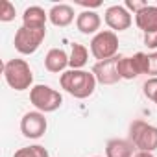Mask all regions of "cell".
Segmentation results:
<instances>
[{"instance_id": "d4e9b609", "label": "cell", "mask_w": 157, "mask_h": 157, "mask_svg": "<svg viewBox=\"0 0 157 157\" xmlns=\"http://www.w3.org/2000/svg\"><path fill=\"white\" fill-rule=\"evenodd\" d=\"M94 157H100V155H94Z\"/></svg>"}, {"instance_id": "6da1fadb", "label": "cell", "mask_w": 157, "mask_h": 157, "mask_svg": "<svg viewBox=\"0 0 157 157\" xmlns=\"http://www.w3.org/2000/svg\"><path fill=\"white\" fill-rule=\"evenodd\" d=\"M96 78L93 72L87 70H65L59 76V85L65 93H68L70 96L78 98V100H85L89 98L94 89H96Z\"/></svg>"}, {"instance_id": "d6986e66", "label": "cell", "mask_w": 157, "mask_h": 157, "mask_svg": "<svg viewBox=\"0 0 157 157\" xmlns=\"http://www.w3.org/2000/svg\"><path fill=\"white\" fill-rule=\"evenodd\" d=\"M15 6L10 2V0H2L0 2V22H11L15 21Z\"/></svg>"}, {"instance_id": "7c38bea8", "label": "cell", "mask_w": 157, "mask_h": 157, "mask_svg": "<svg viewBox=\"0 0 157 157\" xmlns=\"http://www.w3.org/2000/svg\"><path fill=\"white\" fill-rule=\"evenodd\" d=\"M102 26V17L96 11L91 10H83L82 13H78L76 17V28L80 30L83 35H91V33H98Z\"/></svg>"}, {"instance_id": "e0dca14e", "label": "cell", "mask_w": 157, "mask_h": 157, "mask_svg": "<svg viewBox=\"0 0 157 157\" xmlns=\"http://www.w3.org/2000/svg\"><path fill=\"white\" fill-rule=\"evenodd\" d=\"M87 59H89L87 46H83L80 43H74L72 50H70V56H68V68H72V70H83V67L87 65Z\"/></svg>"}, {"instance_id": "8992f818", "label": "cell", "mask_w": 157, "mask_h": 157, "mask_svg": "<svg viewBox=\"0 0 157 157\" xmlns=\"http://www.w3.org/2000/svg\"><path fill=\"white\" fill-rule=\"evenodd\" d=\"M91 54L98 61H105L118 56V35L111 30H100L91 39Z\"/></svg>"}, {"instance_id": "9c48e42d", "label": "cell", "mask_w": 157, "mask_h": 157, "mask_svg": "<svg viewBox=\"0 0 157 157\" xmlns=\"http://www.w3.org/2000/svg\"><path fill=\"white\" fill-rule=\"evenodd\" d=\"M48 122L44 113L41 111H28L21 118V133L26 139H41L46 133Z\"/></svg>"}, {"instance_id": "5b68a950", "label": "cell", "mask_w": 157, "mask_h": 157, "mask_svg": "<svg viewBox=\"0 0 157 157\" xmlns=\"http://www.w3.org/2000/svg\"><path fill=\"white\" fill-rule=\"evenodd\" d=\"M46 37V28H26V26H21L17 32H15V39H13V44H15V50L22 56H32L39 50V46L43 44Z\"/></svg>"}, {"instance_id": "ac0fdd59", "label": "cell", "mask_w": 157, "mask_h": 157, "mask_svg": "<svg viewBox=\"0 0 157 157\" xmlns=\"http://www.w3.org/2000/svg\"><path fill=\"white\" fill-rule=\"evenodd\" d=\"M13 157H50L48 150L41 144H32V146H26V148H21L15 151Z\"/></svg>"}, {"instance_id": "3957f363", "label": "cell", "mask_w": 157, "mask_h": 157, "mask_svg": "<svg viewBox=\"0 0 157 157\" xmlns=\"http://www.w3.org/2000/svg\"><path fill=\"white\" fill-rule=\"evenodd\" d=\"M129 140L139 151L153 153L157 150V126L144 120H133L129 124Z\"/></svg>"}, {"instance_id": "8fae6325", "label": "cell", "mask_w": 157, "mask_h": 157, "mask_svg": "<svg viewBox=\"0 0 157 157\" xmlns=\"http://www.w3.org/2000/svg\"><path fill=\"white\" fill-rule=\"evenodd\" d=\"M78 15L74 13V8L68 4H54L48 11V21L57 28H67L74 22Z\"/></svg>"}, {"instance_id": "603a6c76", "label": "cell", "mask_w": 157, "mask_h": 157, "mask_svg": "<svg viewBox=\"0 0 157 157\" xmlns=\"http://www.w3.org/2000/svg\"><path fill=\"white\" fill-rule=\"evenodd\" d=\"M144 44L151 50H157V32H150L144 33Z\"/></svg>"}, {"instance_id": "5bb4252c", "label": "cell", "mask_w": 157, "mask_h": 157, "mask_svg": "<svg viewBox=\"0 0 157 157\" xmlns=\"http://www.w3.org/2000/svg\"><path fill=\"white\" fill-rule=\"evenodd\" d=\"M135 150L129 139H111L105 144V157H133Z\"/></svg>"}, {"instance_id": "ffe728a7", "label": "cell", "mask_w": 157, "mask_h": 157, "mask_svg": "<svg viewBox=\"0 0 157 157\" xmlns=\"http://www.w3.org/2000/svg\"><path fill=\"white\" fill-rule=\"evenodd\" d=\"M142 93L148 100H151L157 105V78H148L142 85Z\"/></svg>"}, {"instance_id": "52a82bcc", "label": "cell", "mask_w": 157, "mask_h": 157, "mask_svg": "<svg viewBox=\"0 0 157 157\" xmlns=\"http://www.w3.org/2000/svg\"><path fill=\"white\" fill-rule=\"evenodd\" d=\"M118 72L122 80H135L140 74H148V54L137 52L133 56H122Z\"/></svg>"}, {"instance_id": "2e32d148", "label": "cell", "mask_w": 157, "mask_h": 157, "mask_svg": "<svg viewBox=\"0 0 157 157\" xmlns=\"http://www.w3.org/2000/svg\"><path fill=\"white\" fill-rule=\"evenodd\" d=\"M48 13L41 6H30L22 13V26L26 28H46Z\"/></svg>"}, {"instance_id": "ba28073f", "label": "cell", "mask_w": 157, "mask_h": 157, "mask_svg": "<svg viewBox=\"0 0 157 157\" xmlns=\"http://www.w3.org/2000/svg\"><path fill=\"white\" fill-rule=\"evenodd\" d=\"M120 57L122 56H115L111 59H105V61H96V65L93 67V74L96 78V82L100 85H115L118 83L122 78H120V72H118V63H120Z\"/></svg>"}, {"instance_id": "44dd1931", "label": "cell", "mask_w": 157, "mask_h": 157, "mask_svg": "<svg viewBox=\"0 0 157 157\" xmlns=\"http://www.w3.org/2000/svg\"><path fill=\"white\" fill-rule=\"evenodd\" d=\"M146 6H148L146 2H139V0H126V2H124V8H126L129 13H133V15L140 13Z\"/></svg>"}, {"instance_id": "9a60e30c", "label": "cell", "mask_w": 157, "mask_h": 157, "mask_svg": "<svg viewBox=\"0 0 157 157\" xmlns=\"http://www.w3.org/2000/svg\"><path fill=\"white\" fill-rule=\"evenodd\" d=\"M135 24L142 33L157 32V6H146L140 13H137Z\"/></svg>"}, {"instance_id": "4fadbf2b", "label": "cell", "mask_w": 157, "mask_h": 157, "mask_svg": "<svg viewBox=\"0 0 157 157\" xmlns=\"http://www.w3.org/2000/svg\"><path fill=\"white\" fill-rule=\"evenodd\" d=\"M68 67V54L63 48H50L44 56V68L52 74H63Z\"/></svg>"}, {"instance_id": "30bf717a", "label": "cell", "mask_w": 157, "mask_h": 157, "mask_svg": "<svg viewBox=\"0 0 157 157\" xmlns=\"http://www.w3.org/2000/svg\"><path fill=\"white\" fill-rule=\"evenodd\" d=\"M104 21L105 24L111 28V32H126L131 24H133V17L131 13L120 6V4H115V6H109L104 13Z\"/></svg>"}, {"instance_id": "277c9868", "label": "cell", "mask_w": 157, "mask_h": 157, "mask_svg": "<svg viewBox=\"0 0 157 157\" xmlns=\"http://www.w3.org/2000/svg\"><path fill=\"white\" fill-rule=\"evenodd\" d=\"M30 102L41 113H54L63 105V96L59 91L52 89L50 85H33L30 89Z\"/></svg>"}, {"instance_id": "7a4b0ae2", "label": "cell", "mask_w": 157, "mask_h": 157, "mask_svg": "<svg viewBox=\"0 0 157 157\" xmlns=\"http://www.w3.org/2000/svg\"><path fill=\"white\" fill-rule=\"evenodd\" d=\"M4 80L13 91H26L33 87V72L26 59H10L4 63Z\"/></svg>"}, {"instance_id": "7402d4cb", "label": "cell", "mask_w": 157, "mask_h": 157, "mask_svg": "<svg viewBox=\"0 0 157 157\" xmlns=\"http://www.w3.org/2000/svg\"><path fill=\"white\" fill-rule=\"evenodd\" d=\"M148 74L150 78H157V52L148 54Z\"/></svg>"}, {"instance_id": "cb8c5ba5", "label": "cell", "mask_w": 157, "mask_h": 157, "mask_svg": "<svg viewBox=\"0 0 157 157\" xmlns=\"http://www.w3.org/2000/svg\"><path fill=\"white\" fill-rule=\"evenodd\" d=\"M133 157H155L153 153H150V151H137Z\"/></svg>"}]
</instances>
